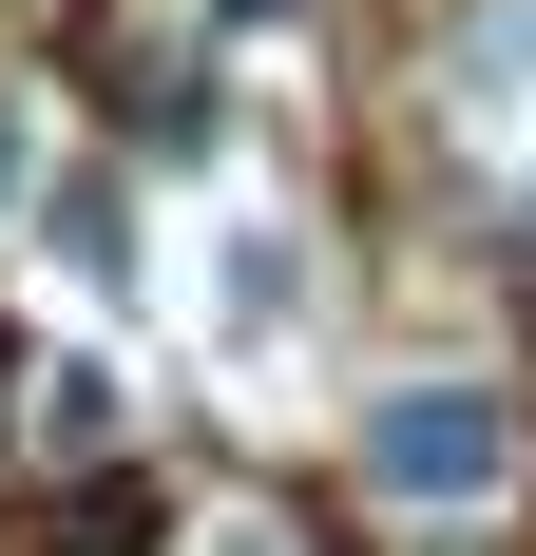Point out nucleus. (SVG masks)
I'll use <instances>...</instances> for the list:
<instances>
[{
  "label": "nucleus",
  "mask_w": 536,
  "mask_h": 556,
  "mask_svg": "<svg viewBox=\"0 0 536 556\" xmlns=\"http://www.w3.org/2000/svg\"><path fill=\"white\" fill-rule=\"evenodd\" d=\"M365 480L403 518H480L498 480H518V403L498 384H383L365 403Z\"/></svg>",
  "instance_id": "f257e3e1"
},
{
  "label": "nucleus",
  "mask_w": 536,
  "mask_h": 556,
  "mask_svg": "<svg viewBox=\"0 0 536 556\" xmlns=\"http://www.w3.org/2000/svg\"><path fill=\"white\" fill-rule=\"evenodd\" d=\"M288 327H307V250H288V212H212V345L268 365Z\"/></svg>",
  "instance_id": "f03ea898"
},
{
  "label": "nucleus",
  "mask_w": 536,
  "mask_h": 556,
  "mask_svg": "<svg viewBox=\"0 0 536 556\" xmlns=\"http://www.w3.org/2000/svg\"><path fill=\"white\" fill-rule=\"evenodd\" d=\"M441 97L480 115V135H518V115H536V0H480V20L441 39Z\"/></svg>",
  "instance_id": "7ed1b4c3"
}]
</instances>
